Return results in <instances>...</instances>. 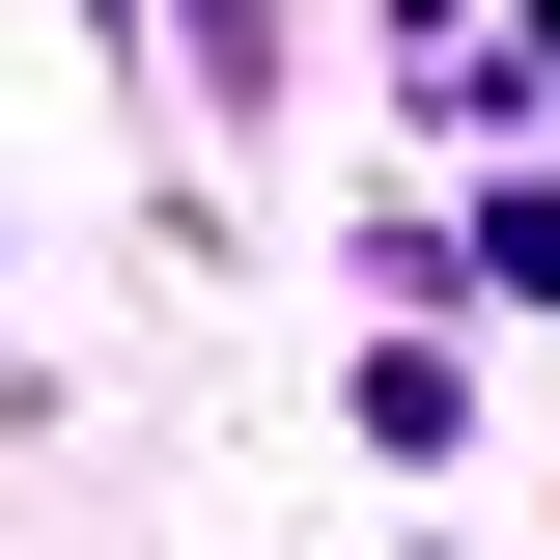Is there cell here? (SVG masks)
Returning a JSON list of instances; mask_svg holds the SVG:
<instances>
[{"mask_svg": "<svg viewBox=\"0 0 560 560\" xmlns=\"http://www.w3.org/2000/svg\"><path fill=\"white\" fill-rule=\"evenodd\" d=\"M477 280H504V308H560V197H477Z\"/></svg>", "mask_w": 560, "mask_h": 560, "instance_id": "6da1fadb", "label": "cell"}]
</instances>
